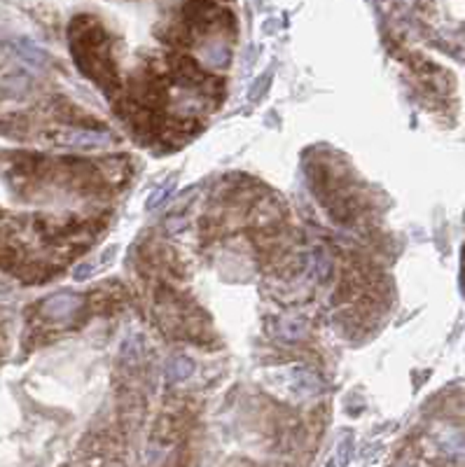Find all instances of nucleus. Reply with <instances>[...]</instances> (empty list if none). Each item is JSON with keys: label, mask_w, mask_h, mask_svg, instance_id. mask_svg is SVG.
<instances>
[{"label": "nucleus", "mask_w": 465, "mask_h": 467, "mask_svg": "<svg viewBox=\"0 0 465 467\" xmlns=\"http://www.w3.org/2000/svg\"><path fill=\"white\" fill-rule=\"evenodd\" d=\"M54 141L61 145H68V148H80V150H89V148H106V145L115 143V136L108 134V131H92V129H71L64 131V134H57Z\"/></svg>", "instance_id": "f257e3e1"}, {"label": "nucleus", "mask_w": 465, "mask_h": 467, "mask_svg": "<svg viewBox=\"0 0 465 467\" xmlns=\"http://www.w3.org/2000/svg\"><path fill=\"white\" fill-rule=\"evenodd\" d=\"M80 306H82L80 295H73V292H61V295L47 297L43 302V306H40V311H43V316L52 318V320H66V318H71L73 313H78Z\"/></svg>", "instance_id": "f03ea898"}, {"label": "nucleus", "mask_w": 465, "mask_h": 467, "mask_svg": "<svg viewBox=\"0 0 465 467\" xmlns=\"http://www.w3.org/2000/svg\"><path fill=\"white\" fill-rule=\"evenodd\" d=\"M199 59H201V64L206 68H211V71H220V68H225L229 64L232 52H229V45L222 43V40H208V43L201 45Z\"/></svg>", "instance_id": "7ed1b4c3"}, {"label": "nucleus", "mask_w": 465, "mask_h": 467, "mask_svg": "<svg viewBox=\"0 0 465 467\" xmlns=\"http://www.w3.org/2000/svg\"><path fill=\"white\" fill-rule=\"evenodd\" d=\"M12 50H15V57H19L31 68H43L47 61H50L43 47H38L36 43H31V40L26 38H17L15 43H12Z\"/></svg>", "instance_id": "20e7f679"}, {"label": "nucleus", "mask_w": 465, "mask_h": 467, "mask_svg": "<svg viewBox=\"0 0 465 467\" xmlns=\"http://www.w3.org/2000/svg\"><path fill=\"white\" fill-rule=\"evenodd\" d=\"M437 446L447 453L451 460H458V463H465V437L456 430H440L437 432Z\"/></svg>", "instance_id": "39448f33"}, {"label": "nucleus", "mask_w": 465, "mask_h": 467, "mask_svg": "<svg viewBox=\"0 0 465 467\" xmlns=\"http://www.w3.org/2000/svg\"><path fill=\"white\" fill-rule=\"evenodd\" d=\"M321 388L323 383L314 372H309V369H295L293 372V390L300 397H314L321 393Z\"/></svg>", "instance_id": "423d86ee"}, {"label": "nucleus", "mask_w": 465, "mask_h": 467, "mask_svg": "<svg viewBox=\"0 0 465 467\" xmlns=\"http://www.w3.org/2000/svg\"><path fill=\"white\" fill-rule=\"evenodd\" d=\"M309 271L318 283H325L332 276V257L325 248H314L309 255Z\"/></svg>", "instance_id": "0eeeda50"}, {"label": "nucleus", "mask_w": 465, "mask_h": 467, "mask_svg": "<svg viewBox=\"0 0 465 467\" xmlns=\"http://www.w3.org/2000/svg\"><path fill=\"white\" fill-rule=\"evenodd\" d=\"M192 374H194V362L190 358H185V355H176V358L166 362V381L169 383L185 381Z\"/></svg>", "instance_id": "6e6552de"}, {"label": "nucleus", "mask_w": 465, "mask_h": 467, "mask_svg": "<svg viewBox=\"0 0 465 467\" xmlns=\"http://www.w3.org/2000/svg\"><path fill=\"white\" fill-rule=\"evenodd\" d=\"M279 337L286 341H300L307 337V323L300 318H283L279 323Z\"/></svg>", "instance_id": "1a4fd4ad"}, {"label": "nucleus", "mask_w": 465, "mask_h": 467, "mask_svg": "<svg viewBox=\"0 0 465 467\" xmlns=\"http://www.w3.org/2000/svg\"><path fill=\"white\" fill-rule=\"evenodd\" d=\"M173 192H176V183L173 180H169V183H164L162 187H157L155 192L150 194L148 199V211H157V208H162L164 204H169Z\"/></svg>", "instance_id": "9d476101"}, {"label": "nucleus", "mask_w": 465, "mask_h": 467, "mask_svg": "<svg viewBox=\"0 0 465 467\" xmlns=\"http://www.w3.org/2000/svg\"><path fill=\"white\" fill-rule=\"evenodd\" d=\"M272 75H274V73H272V68H269V71H267L265 75H262V78H260L258 82H255L253 89H251V101H260L262 96L267 94L269 85H272Z\"/></svg>", "instance_id": "9b49d317"}, {"label": "nucleus", "mask_w": 465, "mask_h": 467, "mask_svg": "<svg viewBox=\"0 0 465 467\" xmlns=\"http://www.w3.org/2000/svg\"><path fill=\"white\" fill-rule=\"evenodd\" d=\"M89 271H92V264H82V267L75 269V278H78V281H82V278H87Z\"/></svg>", "instance_id": "f8f14e48"}]
</instances>
